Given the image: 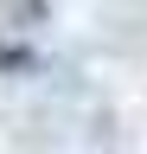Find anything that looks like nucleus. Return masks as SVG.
<instances>
[{
  "instance_id": "1",
  "label": "nucleus",
  "mask_w": 147,
  "mask_h": 154,
  "mask_svg": "<svg viewBox=\"0 0 147 154\" xmlns=\"http://www.w3.org/2000/svg\"><path fill=\"white\" fill-rule=\"evenodd\" d=\"M0 71H39V51H26V45H0Z\"/></svg>"
}]
</instances>
